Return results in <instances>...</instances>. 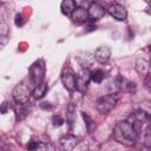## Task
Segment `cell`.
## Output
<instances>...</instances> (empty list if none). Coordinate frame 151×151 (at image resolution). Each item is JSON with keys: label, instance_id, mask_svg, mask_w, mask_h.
Segmentation results:
<instances>
[{"label": "cell", "instance_id": "obj_1", "mask_svg": "<svg viewBox=\"0 0 151 151\" xmlns=\"http://www.w3.org/2000/svg\"><path fill=\"white\" fill-rule=\"evenodd\" d=\"M112 137L116 142L119 144H123L125 146H132L138 139V134L131 123L126 120H120L118 122L113 130H112Z\"/></svg>", "mask_w": 151, "mask_h": 151}, {"label": "cell", "instance_id": "obj_2", "mask_svg": "<svg viewBox=\"0 0 151 151\" xmlns=\"http://www.w3.org/2000/svg\"><path fill=\"white\" fill-rule=\"evenodd\" d=\"M119 100L118 93H110L106 96H103L97 99L96 101V109L100 113H107L113 110V107L117 105Z\"/></svg>", "mask_w": 151, "mask_h": 151}, {"label": "cell", "instance_id": "obj_3", "mask_svg": "<svg viewBox=\"0 0 151 151\" xmlns=\"http://www.w3.org/2000/svg\"><path fill=\"white\" fill-rule=\"evenodd\" d=\"M31 94H32V88L25 81L17 84L12 91L13 99L17 104H26L29 100Z\"/></svg>", "mask_w": 151, "mask_h": 151}, {"label": "cell", "instance_id": "obj_4", "mask_svg": "<svg viewBox=\"0 0 151 151\" xmlns=\"http://www.w3.org/2000/svg\"><path fill=\"white\" fill-rule=\"evenodd\" d=\"M44 74H45L44 63L41 60L35 61L31 66V68H29V84H31V86L33 88L37 87L38 85H40L42 83Z\"/></svg>", "mask_w": 151, "mask_h": 151}, {"label": "cell", "instance_id": "obj_5", "mask_svg": "<svg viewBox=\"0 0 151 151\" xmlns=\"http://www.w3.org/2000/svg\"><path fill=\"white\" fill-rule=\"evenodd\" d=\"M107 13L118 21H124L127 17L126 8L120 4H112L107 7Z\"/></svg>", "mask_w": 151, "mask_h": 151}, {"label": "cell", "instance_id": "obj_6", "mask_svg": "<svg viewBox=\"0 0 151 151\" xmlns=\"http://www.w3.org/2000/svg\"><path fill=\"white\" fill-rule=\"evenodd\" d=\"M77 144H78V137H76L73 134L63 136L59 139V143H58L61 151H72L76 147Z\"/></svg>", "mask_w": 151, "mask_h": 151}, {"label": "cell", "instance_id": "obj_7", "mask_svg": "<svg viewBox=\"0 0 151 151\" xmlns=\"http://www.w3.org/2000/svg\"><path fill=\"white\" fill-rule=\"evenodd\" d=\"M87 14H88V19L96 21V20H99L104 17L105 14V9L104 7L98 4V2H91L88 8H87Z\"/></svg>", "mask_w": 151, "mask_h": 151}, {"label": "cell", "instance_id": "obj_8", "mask_svg": "<svg viewBox=\"0 0 151 151\" xmlns=\"http://www.w3.org/2000/svg\"><path fill=\"white\" fill-rule=\"evenodd\" d=\"M61 81H63V85L64 87L72 92L76 90V76L73 74V72L71 70H66L63 72L61 74Z\"/></svg>", "mask_w": 151, "mask_h": 151}, {"label": "cell", "instance_id": "obj_9", "mask_svg": "<svg viewBox=\"0 0 151 151\" xmlns=\"http://www.w3.org/2000/svg\"><path fill=\"white\" fill-rule=\"evenodd\" d=\"M71 19L73 22H77V24H83L85 21L88 20V14H87V9L81 7V6H77L73 12L71 13Z\"/></svg>", "mask_w": 151, "mask_h": 151}, {"label": "cell", "instance_id": "obj_10", "mask_svg": "<svg viewBox=\"0 0 151 151\" xmlns=\"http://www.w3.org/2000/svg\"><path fill=\"white\" fill-rule=\"evenodd\" d=\"M93 58H94V60H97L98 63L105 64V63H107V61L110 60V58H111V50H110L107 46H99V47L94 51Z\"/></svg>", "mask_w": 151, "mask_h": 151}, {"label": "cell", "instance_id": "obj_11", "mask_svg": "<svg viewBox=\"0 0 151 151\" xmlns=\"http://www.w3.org/2000/svg\"><path fill=\"white\" fill-rule=\"evenodd\" d=\"M86 72L87 71L85 70V73L76 76V90L80 93H84L86 91V87H87V84L90 80V73L87 74Z\"/></svg>", "mask_w": 151, "mask_h": 151}, {"label": "cell", "instance_id": "obj_12", "mask_svg": "<svg viewBox=\"0 0 151 151\" xmlns=\"http://www.w3.org/2000/svg\"><path fill=\"white\" fill-rule=\"evenodd\" d=\"M78 63H79V65L84 68V70H88V68H91V66L93 65V63H94V58H93V55L92 54H90V53H83V54H80L78 58Z\"/></svg>", "mask_w": 151, "mask_h": 151}, {"label": "cell", "instance_id": "obj_13", "mask_svg": "<svg viewBox=\"0 0 151 151\" xmlns=\"http://www.w3.org/2000/svg\"><path fill=\"white\" fill-rule=\"evenodd\" d=\"M134 68H136L138 74L146 76L149 73V63H147V60L144 59V58H137L136 64H134Z\"/></svg>", "mask_w": 151, "mask_h": 151}, {"label": "cell", "instance_id": "obj_14", "mask_svg": "<svg viewBox=\"0 0 151 151\" xmlns=\"http://www.w3.org/2000/svg\"><path fill=\"white\" fill-rule=\"evenodd\" d=\"M9 40V26L7 22H0V45H6Z\"/></svg>", "mask_w": 151, "mask_h": 151}, {"label": "cell", "instance_id": "obj_15", "mask_svg": "<svg viewBox=\"0 0 151 151\" xmlns=\"http://www.w3.org/2000/svg\"><path fill=\"white\" fill-rule=\"evenodd\" d=\"M76 7H77V4L73 0H64L60 5V9H61L63 14H65V15H71V13L73 12V9Z\"/></svg>", "mask_w": 151, "mask_h": 151}, {"label": "cell", "instance_id": "obj_16", "mask_svg": "<svg viewBox=\"0 0 151 151\" xmlns=\"http://www.w3.org/2000/svg\"><path fill=\"white\" fill-rule=\"evenodd\" d=\"M47 90H48V86H47V84L42 81L40 85H38L37 87H34V88H33V91H32V94H33V97H34L35 99H41V98H42V97L46 94Z\"/></svg>", "mask_w": 151, "mask_h": 151}, {"label": "cell", "instance_id": "obj_17", "mask_svg": "<svg viewBox=\"0 0 151 151\" xmlns=\"http://www.w3.org/2000/svg\"><path fill=\"white\" fill-rule=\"evenodd\" d=\"M66 122L68 123L70 127H72L76 122V106L73 104H68L66 109Z\"/></svg>", "mask_w": 151, "mask_h": 151}, {"label": "cell", "instance_id": "obj_18", "mask_svg": "<svg viewBox=\"0 0 151 151\" xmlns=\"http://www.w3.org/2000/svg\"><path fill=\"white\" fill-rule=\"evenodd\" d=\"M13 110L15 112V116H17V119L18 120L24 119L27 116V113H28L25 104H15V105H13Z\"/></svg>", "mask_w": 151, "mask_h": 151}, {"label": "cell", "instance_id": "obj_19", "mask_svg": "<svg viewBox=\"0 0 151 151\" xmlns=\"http://www.w3.org/2000/svg\"><path fill=\"white\" fill-rule=\"evenodd\" d=\"M104 78H105V73L103 70H94L90 73V79L97 84L101 83L104 80Z\"/></svg>", "mask_w": 151, "mask_h": 151}, {"label": "cell", "instance_id": "obj_20", "mask_svg": "<svg viewBox=\"0 0 151 151\" xmlns=\"http://www.w3.org/2000/svg\"><path fill=\"white\" fill-rule=\"evenodd\" d=\"M81 151H99V144L96 143V140H87L83 144Z\"/></svg>", "mask_w": 151, "mask_h": 151}, {"label": "cell", "instance_id": "obj_21", "mask_svg": "<svg viewBox=\"0 0 151 151\" xmlns=\"http://www.w3.org/2000/svg\"><path fill=\"white\" fill-rule=\"evenodd\" d=\"M143 145L145 147H149L151 146V132H150V125L146 126L145 131H144V134H143Z\"/></svg>", "mask_w": 151, "mask_h": 151}, {"label": "cell", "instance_id": "obj_22", "mask_svg": "<svg viewBox=\"0 0 151 151\" xmlns=\"http://www.w3.org/2000/svg\"><path fill=\"white\" fill-rule=\"evenodd\" d=\"M83 118H84V120H85V123H86V129H87V131H88V132H92V130H93L94 126H96L94 120H93L86 112H83Z\"/></svg>", "mask_w": 151, "mask_h": 151}, {"label": "cell", "instance_id": "obj_23", "mask_svg": "<svg viewBox=\"0 0 151 151\" xmlns=\"http://www.w3.org/2000/svg\"><path fill=\"white\" fill-rule=\"evenodd\" d=\"M52 123H53V126L59 127V126H61V125L65 123V120H64V118H63L61 116H59V114H54V116L52 117Z\"/></svg>", "mask_w": 151, "mask_h": 151}, {"label": "cell", "instance_id": "obj_24", "mask_svg": "<svg viewBox=\"0 0 151 151\" xmlns=\"http://www.w3.org/2000/svg\"><path fill=\"white\" fill-rule=\"evenodd\" d=\"M40 146H41V145H40L39 142H35V140L32 139V140H29V142L27 143V146H26V147H27L28 151H35V150L39 149Z\"/></svg>", "mask_w": 151, "mask_h": 151}, {"label": "cell", "instance_id": "obj_25", "mask_svg": "<svg viewBox=\"0 0 151 151\" xmlns=\"http://www.w3.org/2000/svg\"><path fill=\"white\" fill-rule=\"evenodd\" d=\"M11 107H12V106H11V103H9V101H4L2 104H0V114L7 113Z\"/></svg>", "mask_w": 151, "mask_h": 151}, {"label": "cell", "instance_id": "obj_26", "mask_svg": "<svg viewBox=\"0 0 151 151\" xmlns=\"http://www.w3.org/2000/svg\"><path fill=\"white\" fill-rule=\"evenodd\" d=\"M14 21H15V25L17 26H22L24 24H25V19H24V17H22V14H17L15 15V19H14Z\"/></svg>", "mask_w": 151, "mask_h": 151}, {"label": "cell", "instance_id": "obj_27", "mask_svg": "<svg viewBox=\"0 0 151 151\" xmlns=\"http://www.w3.org/2000/svg\"><path fill=\"white\" fill-rule=\"evenodd\" d=\"M42 151H55V147H54L53 144L46 142V143L42 145Z\"/></svg>", "mask_w": 151, "mask_h": 151}, {"label": "cell", "instance_id": "obj_28", "mask_svg": "<svg viewBox=\"0 0 151 151\" xmlns=\"http://www.w3.org/2000/svg\"><path fill=\"white\" fill-rule=\"evenodd\" d=\"M40 106H41L42 109H45V110H46V109H47V110H51V109H52V105H51L50 103H46V101L41 103V104H40Z\"/></svg>", "mask_w": 151, "mask_h": 151}, {"label": "cell", "instance_id": "obj_29", "mask_svg": "<svg viewBox=\"0 0 151 151\" xmlns=\"http://www.w3.org/2000/svg\"><path fill=\"white\" fill-rule=\"evenodd\" d=\"M0 151H11V150H8V149H5V147H4V145H2V146L0 147Z\"/></svg>", "mask_w": 151, "mask_h": 151}, {"label": "cell", "instance_id": "obj_30", "mask_svg": "<svg viewBox=\"0 0 151 151\" xmlns=\"http://www.w3.org/2000/svg\"><path fill=\"white\" fill-rule=\"evenodd\" d=\"M2 145H4V144H2V142H1V139H0V147H1Z\"/></svg>", "mask_w": 151, "mask_h": 151}, {"label": "cell", "instance_id": "obj_31", "mask_svg": "<svg viewBox=\"0 0 151 151\" xmlns=\"http://www.w3.org/2000/svg\"><path fill=\"white\" fill-rule=\"evenodd\" d=\"M2 4H4V2H2V1H0V6H1V5H2Z\"/></svg>", "mask_w": 151, "mask_h": 151}, {"label": "cell", "instance_id": "obj_32", "mask_svg": "<svg viewBox=\"0 0 151 151\" xmlns=\"http://www.w3.org/2000/svg\"><path fill=\"white\" fill-rule=\"evenodd\" d=\"M0 46H1V45H0Z\"/></svg>", "mask_w": 151, "mask_h": 151}]
</instances>
